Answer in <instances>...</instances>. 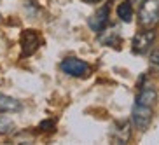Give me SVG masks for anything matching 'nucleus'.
<instances>
[{
    "label": "nucleus",
    "mask_w": 159,
    "mask_h": 145,
    "mask_svg": "<svg viewBox=\"0 0 159 145\" xmlns=\"http://www.w3.org/2000/svg\"><path fill=\"white\" fill-rule=\"evenodd\" d=\"M138 23L142 28L154 30L159 25V0H142L138 9Z\"/></svg>",
    "instance_id": "1"
},
{
    "label": "nucleus",
    "mask_w": 159,
    "mask_h": 145,
    "mask_svg": "<svg viewBox=\"0 0 159 145\" xmlns=\"http://www.w3.org/2000/svg\"><path fill=\"white\" fill-rule=\"evenodd\" d=\"M152 117H154V110L152 107H147V105H140V103H135L133 105V110H131V121L135 124V128L138 131H145L150 126L152 122Z\"/></svg>",
    "instance_id": "2"
},
{
    "label": "nucleus",
    "mask_w": 159,
    "mask_h": 145,
    "mask_svg": "<svg viewBox=\"0 0 159 145\" xmlns=\"http://www.w3.org/2000/svg\"><path fill=\"white\" fill-rule=\"evenodd\" d=\"M154 40H156L154 30L143 28L142 32H138L135 37H133V46H131V49H133L135 54H145V52L150 49V46L154 44Z\"/></svg>",
    "instance_id": "3"
},
{
    "label": "nucleus",
    "mask_w": 159,
    "mask_h": 145,
    "mask_svg": "<svg viewBox=\"0 0 159 145\" xmlns=\"http://www.w3.org/2000/svg\"><path fill=\"white\" fill-rule=\"evenodd\" d=\"M19 40H21V54L23 56H32L33 52L40 47V42H42V39H40L37 30H25L21 33Z\"/></svg>",
    "instance_id": "4"
},
{
    "label": "nucleus",
    "mask_w": 159,
    "mask_h": 145,
    "mask_svg": "<svg viewBox=\"0 0 159 145\" xmlns=\"http://www.w3.org/2000/svg\"><path fill=\"white\" fill-rule=\"evenodd\" d=\"M60 68L65 74L72 75V77H84L89 72V65L86 61L79 60V58H65V60L61 61Z\"/></svg>",
    "instance_id": "5"
},
{
    "label": "nucleus",
    "mask_w": 159,
    "mask_h": 145,
    "mask_svg": "<svg viewBox=\"0 0 159 145\" xmlns=\"http://www.w3.org/2000/svg\"><path fill=\"white\" fill-rule=\"evenodd\" d=\"M108 23V5H103V7H100L96 12H94L91 18H89L88 25H89V28L93 30V32L100 33L105 26H107Z\"/></svg>",
    "instance_id": "6"
},
{
    "label": "nucleus",
    "mask_w": 159,
    "mask_h": 145,
    "mask_svg": "<svg viewBox=\"0 0 159 145\" xmlns=\"http://www.w3.org/2000/svg\"><path fill=\"white\" fill-rule=\"evenodd\" d=\"M98 40L103 46H110V47H119L121 44V35L117 32L116 26H110V28H103L98 35Z\"/></svg>",
    "instance_id": "7"
},
{
    "label": "nucleus",
    "mask_w": 159,
    "mask_h": 145,
    "mask_svg": "<svg viewBox=\"0 0 159 145\" xmlns=\"http://www.w3.org/2000/svg\"><path fill=\"white\" fill-rule=\"evenodd\" d=\"M156 102H157V91H156L152 86H145L140 89V93L136 94V102L140 105H147V107H154Z\"/></svg>",
    "instance_id": "8"
},
{
    "label": "nucleus",
    "mask_w": 159,
    "mask_h": 145,
    "mask_svg": "<svg viewBox=\"0 0 159 145\" xmlns=\"http://www.w3.org/2000/svg\"><path fill=\"white\" fill-rule=\"evenodd\" d=\"M21 108V103L12 96L0 93V112H18Z\"/></svg>",
    "instance_id": "9"
},
{
    "label": "nucleus",
    "mask_w": 159,
    "mask_h": 145,
    "mask_svg": "<svg viewBox=\"0 0 159 145\" xmlns=\"http://www.w3.org/2000/svg\"><path fill=\"white\" fill-rule=\"evenodd\" d=\"M114 140L119 142V143H126L129 140V122L128 121L116 124V128H114Z\"/></svg>",
    "instance_id": "10"
},
{
    "label": "nucleus",
    "mask_w": 159,
    "mask_h": 145,
    "mask_svg": "<svg viewBox=\"0 0 159 145\" xmlns=\"http://www.w3.org/2000/svg\"><path fill=\"white\" fill-rule=\"evenodd\" d=\"M117 16H119L121 21L129 23L131 18H133V5H131L129 2H122V4H119L117 5Z\"/></svg>",
    "instance_id": "11"
},
{
    "label": "nucleus",
    "mask_w": 159,
    "mask_h": 145,
    "mask_svg": "<svg viewBox=\"0 0 159 145\" xmlns=\"http://www.w3.org/2000/svg\"><path fill=\"white\" fill-rule=\"evenodd\" d=\"M12 128H14V122L11 121V119H7V117L0 116V131L2 133H11Z\"/></svg>",
    "instance_id": "12"
},
{
    "label": "nucleus",
    "mask_w": 159,
    "mask_h": 145,
    "mask_svg": "<svg viewBox=\"0 0 159 145\" xmlns=\"http://www.w3.org/2000/svg\"><path fill=\"white\" fill-rule=\"evenodd\" d=\"M150 65L157 66V68H159V51H157V49L150 52Z\"/></svg>",
    "instance_id": "13"
},
{
    "label": "nucleus",
    "mask_w": 159,
    "mask_h": 145,
    "mask_svg": "<svg viewBox=\"0 0 159 145\" xmlns=\"http://www.w3.org/2000/svg\"><path fill=\"white\" fill-rule=\"evenodd\" d=\"M52 126H54V121H49V119L40 122V129H44V131H46V128H52Z\"/></svg>",
    "instance_id": "14"
},
{
    "label": "nucleus",
    "mask_w": 159,
    "mask_h": 145,
    "mask_svg": "<svg viewBox=\"0 0 159 145\" xmlns=\"http://www.w3.org/2000/svg\"><path fill=\"white\" fill-rule=\"evenodd\" d=\"M128 2H129L131 5H140V2H142V0H128Z\"/></svg>",
    "instance_id": "15"
},
{
    "label": "nucleus",
    "mask_w": 159,
    "mask_h": 145,
    "mask_svg": "<svg viewBox=\"0 0 159 145\" xmlns=\"http://www.w3.org/2000/svg\"><path fill=\"white\" fill-rule=\"evenodd\" d=\"M86 2H91V4H96V2H102V0H86Z\"/></svg>",
    "instance_id": "16"
},
{
    "label": "nucleus",
    "mask_w": 159,
    "mask_h": 145,
    "mask_svg": "<svg viewBox=\"0 0 159 145\" xmlns=\"http://www.w3.org/2000/svg\"><path fill=\"white\" fill-rule=\"evenodd\" d=\"M0 18H2V16H0Z\"/></svg>",
    "instance_id": "17"
}]
</instances>
